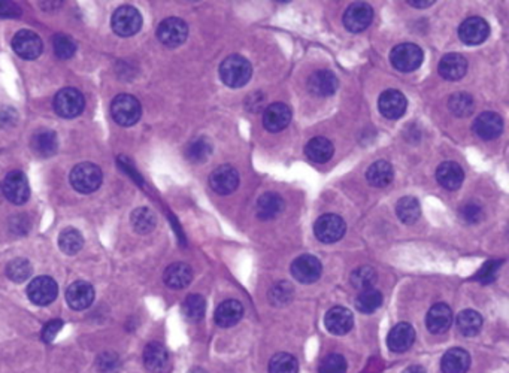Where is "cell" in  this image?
<instances>
[{"label": "cell", "instance_id": "cell-1", "mask_svg": "<svg viewBox=\"0 0 509 373\" xmlns=\"http://www.w3.org/2000/svg\"><path fill=\"white\" fill-rule=\"evenodd\" d=\"M253 75L251 63L242 56H229L220 66V78L230 89H241Z\"/></svg>", "mask_w": 509, "mask_h": 373}, {"label": "cell", "instance_id": "cell-11", "mask_svg": "<svg viewBox=\"0 0 509 373\" xmlns=\"http://www.w3.org/2000/svg\"><path fill=\"white\" fill-rule=\"evenodd\" d=\"M12 48L18 57L24 60H34L42 53V39L32 30H20L14 34L12 39Z\"/></svg>", "mask_w": 509, "mask_h": 373}, {"label": "cell", "instance_id": "cell-2", "mask_svg": "<svg viewBox=\"0 0 509 373\" xmlns=\"http://www.w3.org/2000/svg\"><path fill=\"white\" fill-rule=\"evenodd\" d=\"M113 120L122 127H130L139 121L142 106L138 99L132 94H118L111 103Z\"/></svg>", "mask_w": 509, "mask_h": 373}, {"label": "cell", "instance_id": "cell-33", "mask_svg": "<svg viewBox=\"0 0 509 373\" xmlns=\"http://www.w3.org/2000/svg\"><path fill=\"white\" fill-rule=\"evenodd\" d=\"M394 172L393 166L386 160H378L372 165L366 172V179L372 186H377V189H384V186L390 185L393 181Z\"/></svg>", "mask_w": 509, "mask_h": 373}, {"label": "cell", "instance_id": "cell-41", "mask_svg": "<svg viewBox=\"0 0 509 373\" xmlns=\"http://www.w3.org/2000/svg\"><path fill=\"white\" fill-rule=\"evenodd\" d=\"M378 279L377 270L370 266H360L351 273V284L353 287L363 291L367 289H374V285Z\"/></svg>", "mask_w": 509, "mask_h": 373}, {"label": "cell", "instance_id": "cell-3", "mask_svg": "<svg viewBox=\"0 0 509 373\" xmlns=\"http://www.w3.org/2000/svg\"><path fill=\"white\" fill-rule=\"evenodd\" d=\"M103 181V173L94 163H81L70 172V184L73 190L82 194L94 193Z\"/></svg>", "mask_w": 509, "mask_h": 373}, {"label": "cell", "instance_id": "cell-47", "mask_svg": "<svg viewBox=\"0 0 509 373\" xmlns=\"http://www.w3.org/2000/svg\"><path fill=\"white\" fill-rule=\"evenodd\" d=\"M293 297V289L289 282H279L269 293L270 302L275 306H282L289 303Z\"/></svg>", "mask_w": 509, "mask_h": 373}, {"label": "cell", "instance_id": "cell-12", "mask_svg": "<svg viewBox=\"0 0 509 373\" xmlns=\"http://www.w3.org/2000/svg\"><path fill=\"white\" fill-rule=\"evenodd\" d=\"M372 20H374V9L367 4L357 2L346 8L344 14V26L346 30L358 33L366 30L370 26Z\"/></svg>", "mask_w": 509, "mask_h": 373}, {"label": "cell", "instance_id": "cell-45", "mask_svg": "<svg viewBox=\"0 0 509 373\" xmlns=\"http://www.w3.org/2000/svg\"><path fill=\"white\" fill-rule=\"evenodd\" d=\"M53 48H54L56 56L61 60H68L77 53L75 41H73L72 37H69L68 34H60V33L56 34L53 37Z\"/></svg>", "mask_w": 509, "mask_h": 373}, {"label": "cell", "instance_id": "cell-17", "mask_svg": "<svg viewBox=\"0 0 509 373\" xmlns=\"http://www.w3.org/2000/svg\"><path fill=\"white\" fill-rule=\"evenodd\" d=\"M338 77L332 70L321 69L314 72L308 80V90L317 97H329L333 96L338 90Z\"/></svg>", "mask_w": 509, "mask_h": 373}, {"label": "cell", "instance_id": "cell-29", "mask_svg": "<svg viewBox=\"0 0 509 373\" xmlns=\"http://www.w3.org/2000/svg\"><path fill=\"white\" fill-rule=\"evenodd\" d=\"M32 149L36 156L39 157H51L57 153V134L53 130L41 129L32 136L30 141Z\"/></svg>", "mask_w": 509, "mask_h": 373}, {"label": "cell", "instance_id": "cell-32", "mask_svg": "<svg viewBox=\"0 0 509 373\" xmlns=\"http://www.w3.org/2000/svg\"><path fill=\"white\" fill-rule=\"evenodd\" d=\"M333 153H334L333 144L327 138H322V136L311 139L305 146L306 157L314 161V163L320 165L327 163V161L333 157Z\"/></svg>", "mask_w": 509, "mask_h": 373}, {"label": "cell", "instance_id": "cell-38", "mask_svg": "<svg viewBox=\"0 0 509 373\" xmlns=\"http://www.w3.org/2000/svg\"><path fill=\"white\" fill-rule=\"evenodd\" d=\"M58 246L60 250L68 255L78 254L84 246L82 234L77 229H65L58 236Z\"/></svg>", "mask_w": 509, "mask_h": 373}, {"label": "cell", "instance_id": "cell-19", "mask_svg": "<svg viewBox=\"0 0 509 373\" xmlns=\"http://www.w3.org/2000/svg\"><path fill=\"white\" fill-rule=\"evenodd\" d=\"M94 301V289L90 282L77 281L66 290V302L75 310H84Z\"/></svg>", "mask_w": 509, "mask_h": 373}, {"label": "cell", "instance_id": "cell-8", "mask_svg": "<svg viewBox=\"0 0 509 373\" xmlns=\"http://www.w3.org/2000/svg\"><path fill=\"white\" fill-rule=\"evenodd\" d=\"M346 230L345 221L334 214L321 215L314 226V233L317 239L322 244H334L344 238Z\"/></svg>", "mask_w": 509, "mask_h": 373}, {"label": "cell", "instance_id": "cell-4", "mask_svg": "<svg viewBox=\"0 0 509 373\" xmlns=\"http://www.w3.org/2000/svg\"><path fill=\"white\" fill-rule=\"evenodd\" d=\"M423 51L415 44H401L391 49L390 61L391 65L403 73L417 70L423 65Z\"/></svg>", "mask_w": 509, "mask_h": 373}, {"label": "cell", "instance_id": "cell-52", "mask_svg": "<svg viewBox=\"0 0 509 373\" xmlns=\"http://www.w3.org/2000/svg\"><path fill=\"white\" fill-rule=\"evenodd\" d=\"M20 9L15 4L11 2H0V15L2 17H12V15H18Z\"/></svg>", "mask_w": 509, "mask_h": 373}, {"label": "cell", "instance_id": "cell-7", "mask_svg": "<svg viewBox=\"0 0 509 373\" xmlns=\"http://www.w3.org/2000/svg\"><path fill=\"white\" fill-rule=\"evenodd\" d=\"M113 30L121 37H130L142 27V15L133 6H121L113 15Z\"/></svg>", "mask_w": 509, "mask_h": 373}, {"label": "cell", "instance_id": "cell-9", "mask_svg": "<svg viewBox=\"0 0 509 373\" xmlns=\"http://www.w3.org/2000/svg\"><path fill=\"white\" fill-rule=\"evenodd\" d=\"M2 191L11 203L23 205L29 201L30 186L27 177L20 170L9 172L2 184Z\"/></svg>", "mask_w": 509, "mask_h": 373}, {"label": "cell", "instance_id": "cell-24", "mask_svg": "<svg viewBox=\"0 0 509 373\" xmlns=\"http://www.w3.org/2000/svg\"><path fill=\"white\" fill-rule=\"evenodd\" d=\"M436 179L445 190L454 191L462 186L465 181V172L455 161H444L438 166Z\"/></svg>", "mask_w": 509, "mask_h": 373}, {"label": "cell", "instance_id": "cell-42", "mask_svg": "<svg viewBox=\"0 0 509 373\" xmlns=\"http://www.w3.org/2000/svg\"><path fill=\"white\" fill-rule=\"evenodd\" d=\"M210 154H213V144L206 138H197L191 141L187 146V151H185V156L193 163H203Z\"/></svg>", "mask_w": 509, "mask_h": 373}, {"label": "cell", "instance_id": "cell-26", "mask_svg": "<svg viewBox=\"0 0 509 373\" xmlns=\"http://www.w3.org/2000/svg\"><path fill=\"white\" fill-rule=\"evenodd\" d=\"M144 365L153 373L163 372L169 365V353L165 345L158 342L148 343L144 350Z\"/></svg>", "mask_w": 509, "mask_h": 373}, {"label": "cell", "instance_id": "cell-23", "mask_svg": "<svg viewBox=\"0 0 509 373\" xmlns=\"http://www.w3.org/2000/svg\"><path fill=\"white\" fill-rule=\"evenodd\" d=\"M415 342V330L408 322H399L396 324L387 338V345L393 353H405Z\"/></svg>", "mask_w": 509, "mask_h": 373}, {"label": "cell", "instance_id": "cell-50", "mask_svg": "<svg viewBox=\"0 0 509 373\" xmlns=\"http://www.w3.org/2000/svg\"><path fill=\"white\" fill-rule=\"evenodd\" d=\"M460 217L467 224H477L482 220L484 217V213H482V208L478 205V203H474V202H469L466 205H463V208L460 209Z\"/></svg>", "mask_w": 509, "mask_h": 373}, {"label": "cell", "instance_id": "cell-40", "mask_svg": "<svg viewBox=\"0 0 509 373\" xmlns=\"http://www.w3.org/2000/svg\"><path fill=\"white\" fill-rule=\"evenodd\" d=\"M206 312V302L201 294H190L182 303V314L189 321L202 320Z\"/></svg>", "mask_w": 509, "mask_h": 373}, {"label": "cell", "instance_id": "cell-35", "mask_svg": "<svg viewBox=\"0 0 509 373\" xmlns=\"http://www.w3.org/2000/svg\"><path fill=\"white\" fill-rule=\"evenodd\" d=\"M132 226L139 234L151 233L157 226L156 214L148 208H138L132 213Z\"/></svg>", "mask_w": 509, "mask_h": 373}, {"label": "cell", "instance_id": "cell-36", "mask_svg": "<svg viewBox=\"0 0 509 373\" xmlns=\"http://www.w3.org/2000/svg\"><path fill=\"white\" fill-rule=\"evenodd\" d=\"M382 293L377 289H367L360 291V294L356 298V308L358 312L362 314H374L377 309L382 305Z\"/></svg>", "mask_w": 509, "mask_h": 373}, {"label": "cell", "instance_id": "cell-5", "mask_svg": "<svg viewBox=\"0 0 509 373\" xmlns=\"http://www.w3.org/2000/svg\"><path fill=\"white\" fill-rule=\"evenodd\" d=\"M84 108L85 99L82 93L77 89H72V87L60 90L54 97V110L61 118H75L82 114Z\"/></svg>", "mask_w": 509, "mask_h": 373}, {"label": "cell", "instance_id": "cell-34", "mask_svg": "<svg viewBox=\"0 0 509 373\" xmlns=\"http://www.w3.org/2000/svg\"><path fill=\"white\" fill-rule=\"evenodd\" d=\"M455 324L458 331H460L463 336L472 338V336H477L479 333L482 327V317L474 309H466L457 315Z\"/></svg>", "mask_w": 509, "mask_h": 373}, {"label": "cell", "instance_id": "cell-10", "mask_svg": "<svg viewBox=\"0 0 509 373\" xmlns=\"http://www.w3.org/2000/svg\"><path fill=\"white\" fill-rule=\"evenodd\" d=\"M58 294L57 282L49 277L34 278L27 287V296L30 302L38 306H46L56 301Z\"/></svg>", "mask_w": 509, "mask_h": 373}, {"label": "cell", "instance_id": "cell-44", "mask_svg": "<svg viewBox=\"0 0 509 373\" xmlns=\"http://www.w3.org/2000/svg\"><path fill=\"white\" fill-rule=\"evenodd\" d=\"M32 265L26 258H15L6 266V277L14 282H24L32 277Z\"/></svg>", "mask_w": 509, "mask_h": 373}, {"label": "cell", "instance_id": "cell-43", "mask_svg": "<svg viewBox=\"0 0 509 373\" xmlns=\"http://www.w3.org/2000/svg\"><path fill=\"white\" fill-rule=\"evenodd\" d=\"M299 365L297 360L287 353H278L270 358L269 373H297Z\"/></svg>", "mask_w": 509, "mask_h": 373}, {"label": "cell", "instance_id": "cell-20", "mask_svg": "<svg viewBox=\"0 0 509 373\" xmlns=\"http://www.w3.org/2000/svg\"><path fill=\"white\" fill-rule=\"evenodd\" d=\"M291 121V109L284 103H272L265 109L263 126L270 133H278Z\"/></svg>", "mask_w": 509, "mask_h": 373}, {"label": "cell", "instance_id": "cell-48", "mask_svg": "<svg viewBox=\"0 0 509 373\" xmlns=\"http://www.w3.org/2000/svg\"><path fill=\"white\" fill-rule=\"evenodd\" d=\"M502 266V261L501 260H490L487 261L486 265H484L478 273L475 275V279L479 281L481 284H490L496 279V277H498V272Z\"/></svg>", "mask_w": 509, "mask_h": 373}, {"label": "cell", "instance_id": "cell-30", "mask_svg": "<svg viewBox=\"0 0 509 373\" xmlns=\"http://www.w3.org/2000/svg\"><path fill=\"white\" fill-rule=\"evenodd\" d=\"M470 366V355L462 348H453L442 357L441 369L444 373H466Z\"/></svg>", "mask_w": 509, "mask_h": 373}, {"label": "cell", "instance_id": "cell-31", "mask_svg": "<svg viewBox=\"0 0 509 373\" xmlns=\"http://www.w3.org/2000/svg\"><path fill=\"white\" fill-rule=\"evenodd\" d=\"M163 279L169 289L181 290L187 287V285L191 282L193 270L185 263H173L165 270Z\"/></svg>", "mask_w": 509, "mask_h": 373}, {"label": "cell", "instance_id": "cell-28", "mask_svg": "<svg viewBox=\"0 0 509 373\" xmlns=\"http://www.w3.org/2000/svg\"><path fill=\"white\" fill-rule=\"evenodd\" d=\"M284 209V198L278 193H265L258 197L256 210L260 220H274L277 218Z\"/></svg>", "mask_w": 509, "mask_h": 373}, {"label": "cell", "instance_id": "cell-54", "mask_svg": "<svg viewBox=\"0 0 509 373\" xmlns=\"http://www.w3.org/2000/svg\"><path fill=\"white\" fill-rule=\"evenodd\" d=\"M409 5H411V6H414V8H429V6H432L434 2H408Z\"/></svg>", "mask_w": 509, "mask_h": 373}, {"label": "cell", "instance_id": "cell-27", "mask_svg": "<svg viewBox=\"0 0 509 373\" xmlns=\"http://www.w3.org/2000/svg\"><path fill=\"white\" fill-rule=\"evenodd\" d=\"M242 317H244V306L241 302L233 301V298L222 302L215 310V322L220 327L225 329L238 324Z\"/></svg>", "mask_w": 509, "mask_h": 373}, {"label": "cell", "instance_id": "cell-25", "mask_svg": "<svg viewBox=\"0 0 509 373\" xmlns=\"http://www.w3.org/2000/svg\"><path fill=\"white\" fill-rule=\"evenodd\" d=\"M441 77L448 81L462 80L467 72V60L457 53L446 54L441 58L438 68Z\"/></svg>", "mask_w": 509, "mask_h": 373}, {"label": "cell", "instance_id": "cell-53", "mask_svg": "<svg viewBox=\"0 0 509 373\" xmlns=\"http://www.w3.org/2000/svg\"><path fill=\"white\" fill-rule=\"evenodd\" d=\"M403 373H426L425 367L423 366H418V365H414V366H409L408 369H405Z\"/></svg>", "mask_w": 509, "mask_h": 373}, {"label": "cell", "instance_id": "cell-13", "mask_svg": "<svg viewBox=\"0 0 509 373\" xmlns=\"http://www.w3.org/2000/svg\"><path fill=\"white\" fill-rule=\"evenodd\" d=\"M489 34H490L489 23L481 17H470L465 20L462 23V26L458 27V37H460V41L470 46L486 42Z\"/></svg>", "mask_w": 509, "mask_h": 373}, {"label": "cell", "instance_id": "cell-37", "mask_svg": "<svg viewBox=\"0 0 509 373\" xmlns=\"http://www.w3.org/2000/svg\"><path fill=\"white\" fill-rule=\"evenodd\" d=\"M396 214H397V217H399V220L402 222L413 224L421 215L420 202L417 201L415 197H411V196L402 197L401 201L397 202V205H396Z\"/></svg>", "mask_w": 509, "mask_h": 373}, {"label": "cell", "instance_id": "cell-14", "mask_svg": "<svg viewBox=\"0 0 509 373\" xmlns=\"http://www.w3.org/2000/svg\"><path fill=\"white\" fill-rule=\"evenodd\" d=\"M209 185L220 196L232 194L239 185V173L230 165L220 166L210 173Z\"/></svg>", "mask_w": 509, "mask_h": 373}, {"label": "cell", "instance_id": "cell-22", "mask_svg": "<svg viewBox=\"0 0 509 373\" xmlns=\"http://www.w3.org/2000/svg\"><path fill=\"white\" fill-rule=\"evenodd\" d=\"M453 324V310L448 305L436 303L433 305L426 317V326L430 333L441 334L450 330Z\"/></svg>", "mask_w": 509, "mask_h": 373}, {"label": "cell", "instance_id": "cell-46", "mask_svg": "<svg viewBox=\"0 0 509 373\" xmlns=\"http://www.w3.org/2000/svg\"><path fill=\"white\" fill-rule=\"evenodd\" d=\"M318 373H346V360L341 354H329L321 360Z\"/></svg>", "mask_w": 509, "mask_h": 373}, {"label": "cell", "instance_id": "cell-39", "mask_svg": "<svg viewBox=\"0 0 509 373\" xmlns=\"http://www.w3.org/2000/svg\"><path fill=\"white\" fill-rule=\"evenodd\" d=\"M448 108L455 117L465 118L474 114L475 102L474 99H472V96H469L467 93H455L450 97Z\"/></svg>", "mask_w": 509, "mask_h": 373}, {"label": "cell", "instance_id": "cell-49", "mask_svg": "<svg viewBox=\"0 0 509 373\" xmlns=\"http://www.w3.org/2000/svg\"><path fill=\"white\" fill-rule=\"evenodd\" d=\"M99 373H117L120 369V358L113 353H105L97 360Z\"/></svg>", "mask_w": 509, "mask_h": 373}, {"label": "cell", "instance_id": "cell-16", "mask_svg": "<svg viewBox=\"0 0 509 373\" xmlns=\"http://www.w3.org/2000/svg\"><path fill=\"white\" fill-rule=\"evenodd\" d=\"M378 108L381 114L386 118L399 120L406 112L408 101L405 94H402L399 90H387L379 96Z\"/></svg>", "mask_w": 509, "mask_h": 373}, {"label": "cell", "instance_id": "cell-18", "mask_svg": "<svg viewBox=\"0 0 509 373\" xmlns=\"http://www.w3.org/2000/svg\"><path fill=\"white\" fill-rule=\"evenodd\" d=\"M474 130L484 141L496 139L503 132V120L496 112H482L474 122Z\"/></svg>", "mask_w": 509, "mask_h": 373}, {"label": "cell", "instance_id": "cell-15", "mask_svg": "<svg viewBox=\"0 0 509 373\" xmlns=\"http://www.w3.org/2000/svg\"><path fill=\"white\" fill-rule=\"evenodd\" d=\"M321 272H322L321 261L311 254H303L301 257H297L291 265L293 277L302 284H313L318 281L321 277Z\"/></svg>", "mask_w": 509, "mask_h": 373}, {"label": "cell", "instance_id": "cell-6", "mask_svg": "<svg viewBox=\"0 0 509 373\" xmlns=\"http://www.w3.org/2000/svg\"><path fill=\"white\" fill-rule=\"evenodd\" d=\"M189 36V26L187 23L177 17H170L161 21L157 27V37L158 41L169 46L177 48L185 42Z\"/></svg>", "mask_w": 509, "mask_h": 373}, {"label": "cell", "instance_id": "cell-21", "mask_svg": "<svg viewBox=\"0 0 509 373\" xmlns=\"http://www.w3.org/2000/svg\"><path fill=\"white\" fill-rule=\"evenodd\" d=\"M325 324H326V329L333 334H337V336L346 334L354 326L353 312L346 308L334 306L326 314Z\"/></svg>", "mask_w": 509, "mask_h": 373}, {"label": "cell", "instance_id": "cell-51", "mask_svg": "<svg viewBox=\"0 0 509 373\" xmlns=\"http://www.w3.org/2000/svg\"><path fill=\"white\" fill-rule=\"evenodd\" d=\"M61 327H63V321H60V320L49 321L48 324L44 327V330H42V339H44L45 342L54 341V338L58 334V331L61 330Z\"/></svg>", "mask_w": 509, "mask_h": 373}]
</instances>
